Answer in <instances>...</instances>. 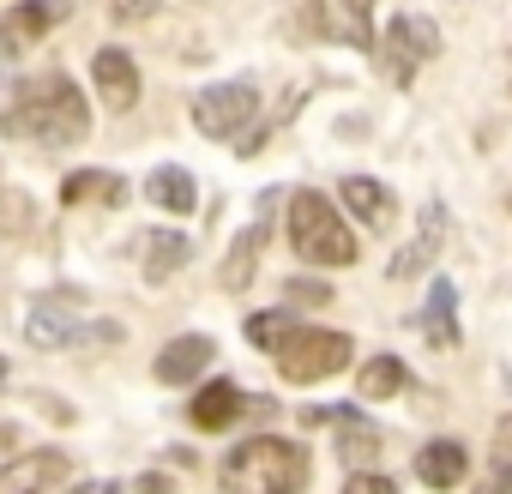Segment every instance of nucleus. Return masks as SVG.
I'll use <instances>...</instances> for the list:
<instances>
[{"label":"nucleus","mask_w":512,"mask_h":494,"mask_svg":"<svg viewBox=\"0 0 512 494\" xmlns=\"http://www.w3.org/2000/svg\"><path fill=\"white\" fill-rule=\"evenodd\" d=\"M290 302H320V308H326L332 290H326V284H308V278H290Z\"/></svg>","instance_id":"c85d7f7f"},{"label":"nucleus","mask_w":512,"mask_h":494,"mask_svg":"<svg viewBox=\"0 0 512 494\" xmlns=\"http://www.w3.org/2000/svg\"><path fill=\"white\" fill-rule=\"evenodd\" d=\"M338 452H344V464H350V470H368V464L380 458V434H374L368 422H356V428H344Z\"/></svg>","instance_id":"b1692460"},{"label":"nucleus","mask_w":512,"mask_h":494,"mask_svg":"<svg viewBox=\"0 0 512 494\" xmlns=\"http://www.w3.org/2000/svg\"><path fill=\"white\" fill-rule=\"evenodd\" d=\"M67 19V0H25V7H13L7 19H0V43L7 49H31L49 37V25Z\"/></svg>","instance_id":"2eb2a0df"},{"label":"nucleus","mask_w":512,"mask_h":494,"mask_svg":"<svg viewBox=\"0 0 512 494\" xmlns=\"http://www.w3.org/2000/svg\"><path fill=\"white\" fill-rule=\"evenodd\" d=\"M440 247H446V211L428 199V205H422V229H416V241L392 254L386 278H392V284H410L416 272H428V266H434V254H440Z\"/></svg>","instance_id":"9d476101"},{"label":"nucleus","mask_w":512,"mask_h":494,"mask_svg":"<svg viewBox=\"0 0 512 494\" xmlns=\"http://www.w3.org/2000/svg\"><path fill=\"white\" fill-rule=\"evenodd\" d=\"M350 362V338L344 332H326V326H296L278 350V368L284 380H326Z\"/></svg>","instance_id":"39448f33"},{"label":"nucleus","mask_w":512,"mask_h":494,"mask_svg":"<svg viewBox=\"0 0 512 494\" xmlns=\"http://www.w3.org/2000/svg\"><path fill=\"white\" fill-rule=\"evenodd\" d=\"M73 494H121V482H109V476H97V482H79Z\"/></svg>","instance_id":"c756f323"},{"label":"nucleus","mask_w":512,"mask_h":494,"mask_svg":"<svg viewBox=\"0 0 512 494\" xmlns=\"http://www.w3.org/2000/svg\"><path fill=\"white\" fill-rule=\"evenodd\" d=\"M488 464H494V494H500V488H512V416H500V422H494Z\"/></svg>","instance_id":"393cba45"},{"label":"nucleus","mask_w":512,"mask_h":494,"mask_svg":"<svg viewBox=\"0 0 512 494\" xmlns=\"http://www.w3.org/2000/svg\"><path fill=\"white\" fill-rule=\"evenodd\" d=\"M452 308H458V290H452L446 278H434L428 296H422V314H416V332H422L434 350H452V344H458V320H452Z\"/></svg>","instance_id":"dca6fc26"},{"label":"nucleus","mask_w":512,"mask_h":494,"mask_svg":"<svg viewBox=\"0 0 512 494\" xmlns=\"http://www.w3.org/2000/svg\"><path fill=\"white\" fill-rule=\"evenodd\" d=\"M314 31L344 49H374V0H314Z\"/></svg>","instance_id":"6e6552de"},{"label":"nucleus","mask_w":512,"mask_h":494,"mask_svg":"<svg viewBox=\"0 0 512 494\" xmlns=\"http://www.w3.org/2000/svg\"><path fill=\"white\" fill-rule=\"evenodd\" d=\"M302 422H308V428H320V422L356 428V422H362V410H350V404H308V410H302Z\"/></svg>","instance_id":"a878e982"},{"label":"nucleus","mask_w":512,"mask_h":494,"mask_svg":"<svg viewBox=\"0 0 512 494\" xmlns=\"http://www.w3.org/2000/svg\"><path fill=\"white\" fill-rule=\"evenodd\" d=\"M61 476H67V452L43 446V452H25L13 464H0V494H49Z\"/></svg>","instance_id":"f8f14e48"},{"label":"nucleus","mask_w":512,"mask_h":494,"mask_svg":"<svg viewBox=\"0 0 512 494\" xmlns=\"http://www.w3.org/2000/svg\"><path fill=\"white\" fill-rule=\"evenodd\" d=\"M91 85H97V97L109 103V109H133L139 103V67H133V55L127 49H97L91 55Z\"/></svg>","instance_id":"9b49d317"},{"label":"nucleus","mask_w":512,"mask_h":494,"mask_svg":"<svg viewBox=\"0 0 512 494\" xmlns=\"http://www.w3.org/2000/svg\"><path fill=\"white\" fill-rule=\"evenodd\" d=\"M7 374H13V368H7V356H0V392H7Z\"/></svg>","instance_id":"2f4dec72"},{"label":"nucleus","mask_w":512,"mask_h":494,"mask_svg":"<svg viewBox=\"0 0 512 494\" xmlns=\"http://www.w3.org/2000/svg\"><path fill=\"white\" fill-rule=\"evenodd\" d=\"M266 211H272V199H266ZM266 211L253 217L235 241H229V254H223V272H217V284L229 290V296H241L247 284H253V272H260V254H266V241H272V223H266Z\"/></svg>","instance_id":"1a4fd4ad"},{"label":"nucleus","mask_w":512,"mask_h":494,"mask_svg":"<svg viewBox=\"0 0 512 494\" xmlns=\"http://www.w3.org/2000/svg\"><path fill=\"white\" fill-rule=\"evenodd\" d=\"M79 290H49V296H37L31 302V314H25V338L37 344V350H73L79 344Z\"/></svg>","instance_id":"0eeeda50"},{"label":"nucleus","mask_w":512,"mask_h":494,"mask_svg":"<svg viewBox=\"0 0 512 494\" xmlns=\"http://www.w3.org/2000/svg\"><path fill=\"white\" fill-rule=\"evenodd\" d=\"M290 247L308 260V266H356V235H350V223L338 217V205L332 199H320L314 187H302V193H290Z\"/></svg>","instance_id":"7ed1b4c3"},{"label":"nucleus","mask_w":512,"mask_h":494,"mask_svg":"<svg viewBox=\"0 0 512 494\" xmlns=\"http://www.w3.org/2000/svg\"><path fill=\"white\" fill-rule=\"evenodd\" d=\"M157 13V0H109V19L115 25H139V19H151Z\"/></svg>","instance_id":"bb28decb"},{"label":"nucleus","mask_w":512,"mask_h":494,"mask_svg":"<svg viewBox=\"0 0 512 494\" xmlns=\"http://www.w3.org/2000/svg\"><path fill=\"white\" fill-rule=\"evenodd\" d=\"M61 205H127V181L109 169H79L61 181Z\"/></svg>","instance_id":"aec40b11"},{"label":"nucleus","mask_w":512,"mask_h":494,"mask_svg":"<svg viewBox=\"0 0 512 494\" xmlns=\"http://www.w3.org/2000/svg\"><path fill=\"white\" fill-rule=\"evenodd\" d=\"M0 133H25L43 145H79L91 133V109L67 73H43V79L0 73Z\"/></svg>","instance_id":"f257e3e1"},{"label":"nucleus","mask_w":512,"mask_h":494,"mask_svg":"<svg viewBox=\"0 0 512 494\" xmlns=\"http://www.w3.org/2000/svg\"><path fill=\"white\" fill-rule=\"evenodd\" d=\"M290 332H296L290 314H272V308H266V314H247V344H253V350H266V356H278Z\"/></svg>","instance_id":"5701e85b"},{"label":"nucleus","mask_w":512,"mask_h":494,"mask_svg":"<svg viewBox=\"0 0 512 494\" xmlns=\"http://www.w3.org/2000/svg\"><path fill=\"white\" fill-rule=\"evenodd\" d=\"M506 211H512V193H506Z\"/></svg>","instance_id":"473e14b6"},{"label":"nucleus","mask_w":512,"mask_h":494,"mask_svg":"<svg viewBox=\"0 0 512 494\" xmlns=\"http://www.w3.org/2000/svg\"><path fill=\"white\" fill-rule=\"evenodd\" d=\"M145 199H151V205H163V211H175V217H187V211L199 205V187H193V175H187V169L163 163V169H151Z\"/></svg>","instance_id":"412c9836"},{"label":"nucleus","mask_w":512,"mask_h":494,"mask_svg":"<svg viewBox=\"0 0 512 494\" xmlns=\"http://www.w3.org/2000/svg\"><path fill=\"white\" fill-rule=\"evenodd\" d=\"M302 482H308V452L278 434H253L223 458L229 494H302Z\"/></svg>","instance_id":"f03ea898"},{"label":"nucleus","mask_w":512,"mask_h":494,"mask_svg":"<svg viewBox=\"0 0 512 494\" xmlns=\"http://www.w3.org/2000/svg\"><path fill=\"white\" fill-rule=\"evenodd\" d=\"M187 260H193V235H181V229L145 235V284H169V272H181Z\"/></svg>","instance_id":"6ab92c4d"},{"label":"nucleus","mask_w":512,"mask_h":494,"mask_svg":"<svg viewBox=\"0 0 512 494\" xmlns=\"http://www.w3.org/2000/svg\"><path fill=\"white\" fill-rule=\"evenodd\" d=\"M344 494H392V482H386V476H374V470H356V476L344 482Z\"/></svg>","instance_id":"cd10ccee"},{"label":"nucleus","mask_w":512,"mask_h":494,"mask_svg":"<svg viewBox=\"0 0 512 494\" xmlns=\"http://www.w3.org/2000/svg\"><path fill=\"white\" fill-rule=\"evenodd\" d=\"M253 115H260V91H253L247 79L193 91V127H199L205 139H241V133L253 127Z\"/></svg>","instance_id":"20e7f679"},{"label":"nucleus","mask_w":512,"mask_h":494,"mask_svg":"<svg viewBox=\"0 0 512 494\" xmlns=\"http://www.w3.org/2000/svg\"><path fill=\"white\" fill-rule=\"evenodd\" d=\"M211 362H217V344H211L205 332H181L175 344L157 350V380H163V386H187V380H199Z\"/></svg>","instance_id":"ddd939ff"},{"label":"nucleus","mask_w":512,"mask_h":494,"mask_svg":"<svg viewBox=\"0 0 512 494\" xmlns=\"http://www.w3.org/2000/svg\"><path fill=\"white\" fill-rule=\"evenodd\" d=\"M374 49L386 55V73H392L398 85H410V79H416V67L440 55V25H434V19H422V13H398V19H392V31H386V43H374Z\"/></svg>","instance_id":"423d86ee"},{"label":"nucleus","mask_w":512,"mask_h":494,"mask_svg":"<svg viewBox=\"0 0 512 494\" xmlns=\"http://www.w3.org/2000/svg\"><path fill=\"white\" fill-rule=\"evenodd\" d=\"M416 476L446 494V488H458V482L470 476V452H464L458 440H428V446L416 452Z\"/></svg>","instance_id":"f3484780"},{"label":"nucleus","mask_w":512,"mask_h":494,"mask_svg":"<svg viewBox=\"0 0 512 494\" xmlns=\"http://www.w3.org/2000/svg\"><path fill=\"white\" fill-rule=\"evenodd\" d=\"M398 386H404V362H398V356H374V362H362V374H356V392H362V398H398Z\"/></svg>","instance_id":"4be33fe9"},{"label":"nucleus","mask_w":512,"mask_h":494,"mask_svg":"<svg viewBox=\"0 0 512 494\" xmlns=\"http://www.w3.org/2000/svg\"><path fill=\"white\" fill-rule=\"evenodd\" d=\"M139 494H169V476H157V470H151V476H139Z\"/></svg>","instance_id":"7c9ffc66"},{"label":"nucleus","mask_w":512,"mask_h":494,"mask_svg":"<svg viewBox=\"0 0 512 494\" xmlns=\"http://www.w3.org/2000/svg\"><path fill=\"white\" fill-rule=\"evenodd\" d=\"M241 410H247L241 386H235V380H211V386L193 398V410H187V416H193V428H205V434H223V428H229Z\"/></svg>","instance_id":"a211bd4d"},{"label":"nucleus","mask_w":512,"mask_h":494,"mask_svg":"<svg viewBox=\"0 0 512 494\" xmlns=\"http://www.w3.org/2000/svg\"><path fill=\"white\" fill-rule=\"evenodd\" d=\"M338 199H344L350 217L368 223V229H392V217H398V199H392L386 181H374V175H344V181H338Z\"/></svg>","instance_id":"4468645a"}]
</instances>
